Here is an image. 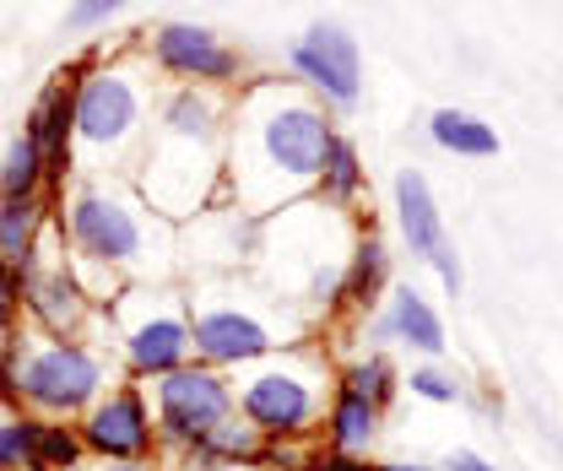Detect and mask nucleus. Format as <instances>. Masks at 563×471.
<instances>
[{"mask_svg": "<svg viewBox=\"0 0 563 471\" xmlns=\"http://www.w3.org/2000/svg\"><path fill=\"white\" fill-rule=\"evenodd\" d=\"M331 125L314 103H303L298 92L282 87H255L239 103V125L228 135V185L244 211L272 217L282 206H292L325 163Z\"/></svg>", "mask_w": 563, "mask_h": 471, "instance_id": "f257e3e1", "label": "nucleus"}, {"mask_svg": "<svg viewBox=\"0 0 563 471\" xmlns=\"http://www.w3.org/2000/svg\"><path fill=\"white\" fill-rule=\"evenodd\" d=\"M66 233L76 250L70 276L98 304L120 293V276L152 282L168 266V222L125 185H76L66 201Z\"/></svg>", "mask_w": 563, "mask_h": 471, "instance_id": "f03ea898", "label": "nucleus"}, {"mask_svg": "<svg viewBox=\"0 0 563 471\" xmlns=\"http://www.w3.org/2000/svg\"><path fill=\"white\" fill-rule=\"evenodd\" d=\"M222 168H228L222 103L211 98V87L185 81L157 109V131H152L146 157H141L136 196L163 222H179V217H190V211L207 206L211 185L222 179Z\"/></svg>", "mask_w": 563, "mask_h": 471, "instance_id": "7ed1b4c3", "label": "nucleus"}, {"mask_svg": "<svg viewBox=\"0 0 563 471\" xmlns=\"http://www.w3.org/2000/svg\"><path fill=\"white\" fill-rule=\"evenodd\" d=\"M233 406L261 439H298L325 412V363L314 352H282L233 385Z\"/></svg>", "mask_w": 563, "mask_h": 471, "instance_id": "20e7f679", "label": "nucleus"}, {"mask_svg": "<svg viewBox=\"0 0 563 471\" xmlns=\"http://www.w3.org/2000/svg\"><path fill=\"white\" fill-rule=\"evenodd\" d=\"M109 320L120 331L131 374H141V380H157V374L196 358V347H190V298H179L157 282L120 287L109 298Z\"/></svg>", "mask_w": 563, "mask_h": 471, "instance_id": "39448f33", "label": "nucleus"}, {"mask_svg": "<svg viewBox=\"0 0 563 471\" xmlns=\"http://www.w3.org/2000/svg\"><path fill=\"white\" fill-rule=\"evenodd\" d=\"M16 396L49 417H70L103 396V358L70 337H33L27 347H11Z\"/></svg>", "mask_w": 563, "mask_h": 471, "instance_id": "423d86ee", "label": "nucleus"}, {"mask_svg": "<svg viewBox=\"0 0 563 471\" xmlns=\"http://www.w3.org/2000/svg\"><path fill=\"white\" fill-rule=\"evenodd\" d=\"M152 402H157V439L179 445V450H201L211 428H222L239 406H233V385L222 369L211 363H179L168 374L152 380Z\"/></svg>", "mask_w": 563, "mask_h": 471, "instance_id": "0eeeda50", "label": "nucleus"}, {"mask_svg": "<svg viewBox=\"0 0 563 471\" xmlns=\"http://www.w3.org/2000/svg\"><path fill=\"white\" fill-rule=\"evenodd\" d=\"M141 114H146V98H141V81L131 70L109 66V70H87L76 81V146L92 152V157H125L141 141Z\"/></svg>", "mask_w": 563, "mask_h": 471, "instance_id": "6e6552de", "label": "nucleus"}, {"mask_svg": "<svg viewBox=\"0 0 563 471\" xmlns=\"http://www.w3.org/2000/svg\"><path fill=\"white\" fill-rule=\"evenodd\" d=\"M81 445L103 461H131V467H146L152 450H157V417L141 396V385H120L109 396L87 406L81 417Z\"/></svg>", "mask_w": 563, "mask_h": 471, "instance_id": "1a4fd4ad", "label": "nucleus"}, {"mask_svg": "<svg viewBox=\"0 0 563 471\" xmlns=\"http://www.w3.org/2000/svg\"><path fill=\"white\" fill-rule=\"evenodd\" d=\"M190 347H196V363H211V369H239V363H261L272 358L282 341L277 331L239 309V304H190Z\"/></svg>", "mask_w": 563, "mask_h": 471, "instance_id": "9d476101", "label": "nucleus"}, {"mask_svg": "<svg viewBox=\"0 0 563 471\" xmlns=\"http://www.w3.org/2000/svg\"><path fill=\"white\" fill-rule=\"evenodd\" d=\"M152 61L168 70V76H185L196 87H211V81H233L239 76V55L211 33V28H196V22H163L152 33Z\"/></svg>", "mask_w": 563, "mask_h": 471, "instance_id": "9b49d317", "label": "nucleus"}, {"mask_svg": "<svg viewBox=\"0 0 563 471\" xmlns=\"http://www.w3.org/2000/svg\"><path fill=\"white\" fill-rule=\"evenodd\" d=\"M292 70L320 87L331 103H357V44H352L347 28L336 22H314L298 44H292Z\"/></svg>", "mask_w": 563, "mask_h": 471, "instance_id": "f8f14e48", "label": "nucleus"}, {"mask_svg": "<svg viewBox=\"0 0 563 471\" xmlns=\"http://www.w3.org/2000/svg\"><path fill=\"white\" fill-rule=\"evenodd\" d=\"M396 211H401V233H407L412 255H422L428 266L439 271L450 293H461V261H455V250H450V239H444L433 190H428V179H422L418 168H407V174L396 179Z\"/></svg>", "mask_w": 563, "mask_h": 471, "instance_id": "ddd939ff", "label": "nucleus"}, {"mask_svg": "<svg viewBox=\"0 0 563 471\" xmlns=\"http://www.w3.org/2000/svg\"><path fill=\"white\" fill-rule=\"evenodd\" d=\"M22 304L33 309L44 337H70L81 326V315H87V293L70 276V266L66 261H38V250H33V261L22 271Z\"/></svg>", "mask_w": 563, "mask_h": 471, "instance_id": "4468645a", "label": "nucleus"}, {"mask_svg": "<svg viewBox=\"0 0 563 471\" xmlns=\"http://www.w3.org/2000/svg\"><path fill=\"white\" fill-rule=\"evenodd\" d=\"M27 135L49 168V179H66L70 174V152H76V70L70 76H55L44 87V98L33 103L27 114Z\"/></svg>", "mask_w": 563, "mask_h": 471, "instance_id": "2eb2a0df", "label": "nucleus"}, {"mask_svg": "<svg viewBox=\"0 0 563 471\" xmlns=\"http://www.w3.org/2000/svg\"><path fill=\"white\" fill-rule=\"evenodd\" d=\"M44 201L38 196H5L0 201V261L16 271H27L38 239H44Z\"/></svg>", "mask_w": 563, "mask_h": 471, "instance_id": "dca6fc26", "label": "nucleus"}, {"mask_svg": "<svg viewBox=\"0 0 563 471\" xmlns=\"http://www.w3.org/2000/svg\"><path fill=\"white\" fill-rule=\"evenodd\" d=\"M379 337H401V341H412L418 352H444V326H439V315L428 309V298L412 293V287L396 293L390 315L379 320Z\"/></svg>", "mask_w": 563, "mask_h": 471, "instance_id": "f3484780", "label": "nucleus"}, {"mask_svg": "<svg viewBox=\"0 0 563 471\" xmlns=\"http://www.w3.org/2000/svg\"><path fill=\"white\" fill-rule=\"evenodd\" d=\"M374 428H379V406L368 402L357 385H336V402H331V450H342V456H352V450H363L368 439H374Z\"/></svg>", "mask_w": 563, "mask_h": 471, "instance_id": "a211bd4d", "label": "nucleus"}, {"mask_svg": "<svg viewBox=\"0 0 563 471\" xmlns=\"http://www.w3.org/2000/svg\"><path fill=\"white\" fill-rule=\"evenodd\" d=\"M433 141L450 146V152H461V157H493V152H498L493 125H483V120L466 114V109H439V114H433Z\"/></svg>", "mask_w": 563, "mask_h": 471, "instance_id": "6ab92c4d", "label": "nucleus"}, {"mask_svg": "<svg viewBox=\"0 0 563 471\" xmlns=\"http://www.w3.org/2000/svg\"><path fill=\"white\" fill-rule=\"evenodd\" d=\"M44 179H49V168H44L33 135L27 131L11 135V146H5V157H0V201H5V196H38Z\"/></svg>", "mask_w": 563, "mask_h": 471, "instance_id": "aec40b11", "label": "nucleus"}, {"mask_svg": "<svg viewBox=\"0 0 563 471\" xmlns=\"http://www.w3.org/2000/svg\"><path fill=\"white\" fill-rule=\"evenodd\" d=\"M314 185L325 190V201H352V196H357L363 168H357V146H352L347 135H331V146H325V163H320V179H314Z\"/></svg>", "mask_w": 563, "mask_h": 471, "instance_id": "412c9836", "label": "nucleus"}, {"mask_svg": "<svg viewBox=\"0 0 563 471\" xmlns=\"http://www.w3.org/2000/svg\"><path fill=\"white\" fill-rule=\"evenodd\" d=\"M196 456H201V461H255V456H261V434H255L250 423H239V412H233L222 428H211L207 439H201Z\"/></svg>", "mask_w": 563, "mask_h": 471, "instance_id": "4be33fe9", "label": "nucleus"}, {"mask_svg": "<svg viewBox=\"0 0 563 471\" xmlns=\"http://www.w3.org/2000/svg\"><path fill=\"white\" fill-rule=\"evenodd\" d=\"M81 456H87L81 428H66V423H44V428H38V450H33V461H38L44 471H76L81 467Z\"/></svg>", "mask_w": 563, "mask_h": 471, "instance_id": "5701e85b", "label": "nucleus"}, {"mask_svg": "<svg viewBox=\"0 0 563 471\" xmlns=\"http://www.w3.org/2000/svg\"><path fill=\"white\" fill-rule=\"evenodd\" d=\"M379 282H385V244L368 239V244H357V255H352V271H347V282H342V293H347L352 304H368Z\"/></svg>", "mask_w": 563, "mask_h": 471, "instance_id": "b1692460", "label": "nucleus"}, {"mask_svg": "<svg viewBox=\"0 0 563 471\" xmlns=\"http://www.w3.org/2000/svg\"><path fill=\"white\" fill-rule=\"evenodd\" d=\"M38 417H11V423H0V471H16L33 461V450H38Z\"/></svg>", "mask_w": 563, "mask_h": 471, "instance_id": "393cba45", "label": "nucleus"}, {"mask_svg": "<svg viewBox=\"0 0 563 471\" xmlns=\"http://www.w3.org/2000/svg\"><path fill=\"white\" fill-rule=\"evenodd\" d=\"M347 385H357V391H363L374 406H385V402H390V391H396V385H390V363H385V358H368L363 369H352Z\"/></svg>", "mask_w": 563, "mask_h": 471, "instance_id": "a878e982", "label": "nucleus"}, {"mask_svg": "<svg viewBox=\"0 0 563 471\" xmlns=\"http://www.w3.org/2000/svg\"><path fill=\"white\" fill-rule=\"evenodd\" d=\"M16 315H22V271L0 261V337H16Z\"/></svg>", "mask_w": 563, "mask_h": 471, "instance_id": "bb28decb", "label": "nucleus"}, {"mask_svg": "<svg viewBox=\"0 0 563 471\" xmlns=\"http://www.w3.org/2000/svg\"><path fill=\"white\" fill-rule=\"evenodd\" d=\"M131 0H76L66 11V28L70 33H87V28H98V22H109L114 11H125Z\"/></svg>", "mask_w": 563, "mask_h": 471, "instance_id": "cd10ccee", "label": "nucleus"}, {"mask_svg": "<svg viewBox=\"0 0 563 471\" xmlns=\"http://www.w3.org/2000/svg\"><path fill=\"white\" fill-rule=\"evenodd\" d=\"M412 391H418L422 402H455V380H444V374H433V369L412 374Z\"/></svg>", "mask_w": 563, "mask_h": 471, "instance_id": "c85d7f7f", "label": "nucleus"}, {"mask_svg": "<svg viewBox=\"0 0 563 471\" xmlns=\"http://www.w3.org/2000/svg\"><path fill=\"white\" fill-rule=\"evenodd\" d=\"M450 471H493V467L477 450H455V456H450Z\"/></svg>", "mask_w": 563, "mask_h": 471, "instance_id": "c756f323", "label": "nucleus"}, {"mask_svg": "<svg viewBox=\"0 0 563 471\" xmlns=\"http://www.w3.org/2000/svg\"><path fill=\"white\" fill-rule=\"evenodd\" d=\"M196 471H261L255 461H196Z\"/></svg>", "mask_w": 563, "mask_h": 471, "instance_id": "7c9ffc66", "label": "nucleus"}, {"mask_svg": "<svg viewBox=\"0 0 563 471\" xmlns=\"http://www.w3.org/2000/svg\"><path fill=\"white\" fill-rule=\"evenodd\" d=\"M103 471H146V467H131V461H109Z\"/></svg>", "mask_w": 563, "mask_h": 471, "instance_id": "2f4dec72", "label": "nucleus"}, {"mask_svg": "<svg viewBox=\"0 0 563 471\" xmlns=\"http://www.w3.org/2000/svg\"><path fill=\"white\" fill-rule=\"evenodd\" d=\"M379 471H422V467H379Z\"/></svg>", "mask_w": 563, "mask_h": 471, "instance_id": "473e14b6", "label": "nucleus"}, {"mask_svg": "<svg viewBox=\"0 0 563 471\" xmlns=\"http://www.w3.org/2000/svg\"><path fill=\"white\" fill-rule=\"evenodd\" d=\"M16 471H44V467H38V461H27V467H16Z\"/></svg>", "mask_w": 563, "mask_h": 471, "instance_id": "72a5a7b5", "label": "nucleus"}]
</instances>
